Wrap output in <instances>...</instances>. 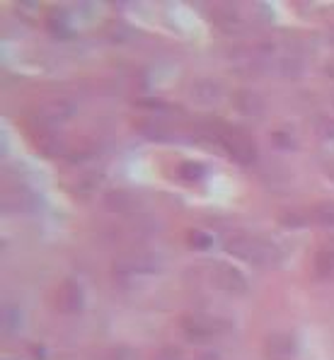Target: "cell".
I'll return each mask as SVG.
<instances>
[{
	"instance_id": "1",
	"label": "cell",
	"mask_w": 334,
	"mask_h": 360,
	"mask_svg": "<svg viewBox=\"0 0 334 360\" xmlns=\"http://www.w3.org/2000/svg\"><path fill=\"white\" fill-rule=\"evenodd\" d=\"M202 133H204V138L218 143L235 162L249 165L257 160V146H254V141L249 138L247 131L237 129V126L221 124V121H209V124L202 126Z\"/></svg>"
},
{
	"instance_id": "2",
	"label": "cell",
	"mask_w": 334,
	"mask_h": 360,
	"mask_svg": "<svg viewBox=\"0 0 334 360\" xmlns=\"http://www.w3.org/2000/svg\"><path fill=\"white\" fill-rule=\"evenodd\" d=\"M225 252L235 259L252 264V266H269L276 259V249L269 242L259 240L254 235H233L225 242Z\"/></svg>"
},
{
	"instance_id": "3",
	"label": "cell",
	"mask_w": 334,
	"mask_h": 360,
	"mask_svg": "<svg viewBox=\"0 0 334 360\" xmlns=\"http://www.w3.org/2000/svg\"><path fill=\"white\" fill-rule=\"evenodd\" d=\"M73 112V102H68L63 97H51L32 109V121H35V126H42V129H51V126H58L66 119H70Z\"/></svg>"
},
{
	"instance_id": "4",
	"label": "cell",
	"mask_w": 334,
	"mask_h": 360,
	"mask_svg": "<svg viewBox=\"0 0 334 360\" xmlns=\"http://www.w3.org/2000/svg\"><path fill=\"white\" fill-rule=\"evenodd\" d=\"M180 331L189 343H209L223 329L218 319L209 317V314H187L180 322Z\"/></svg>"
},
{
	"instance_id": "5",
	"label": "cell",
	"mask_w": 334,
	"mask_h": 360,
	"mask_svg": "<svg viewBox=\"0 0 334 360\" xmlns=\"http://www.w3.org/2000/svg\"><path fill=\"white\" fill-rule=\"evenodd\" d=\"M214 283L221 292L233 295V297L247 295V288H249L247 281H245V276L230 264H216L214 266Z\"/></svg>"
},
{
	"instance_id": "6",
	"label": "cell",
	"mask_w": 334,
	"mask_h": 360,
	"mask_svg": "<svg viewBox=\"0 0 334 360\" xmlns=\"http://www.w3.org/2000/svg\"><path fill=\"white\" fill-rule=\"evenodd\" d=\"M264 358L266 360H293L296 356V339L288 331H271L264 339Z\"/></svg>"
},
{
	"instance_id": "7",
	"label": "cell",
	"mask_w": 334,
	"mask_h": 360,
	"mask_svg": "<svg viewBox=\"0 0 334 360\" xmlns=\"http://www.w3.org/2000/svg\"><path fill=\"white\" fill-rule=\"evenodd\" d=\"M54 307L61 314H78L82 309V290L75 281H63L54 290Z\"/></svg>"
},
{
	"instance_id": "8",
	"label": "cell",
	"mask_w": 334,
	"mask_h": 360,
	"mask_svg": "<svg viewBox=\"0 0 334 360\" xmlns=\"http://www.w3.org/2000/svg\"><path fill=\"white\" fill-rule=\"evenodd\" d=\"M32 143H35L37 150H42L44 155H49V158H56V155L63 153V143H61V138L51 133V129H42V126H35V131H32Z\"/></svg>"
},
{
	"instance_id": "9",
	"label": "cell",
	"mask_w": 334,
	"mask_h": 360,
	"mask_svg": "<svg viewBox=\"0 0 334 360\" xmlns=\"http://www.w3.org/2000/svg\"><path fill=\"white\" fill-rule=\"evenodd\" d=\"M315 271L320 278H332L334 276V235L327 237L315 254Z\"/></svg>"
},
{
	"instance_id": "10",
	"label": "cell",
	"mask_w": 334,
	"mask_h": 360,
	"mask_svg": "<svg viewBox=\"0 0 334 360\" xmlns=\"http://www.w3.org/2000/svg\"><path fill=\"white\" fill-rule=\"evenodd\" d=\"M233 104H235L237 112H242L247 116H257L261 109H264V99L252 90H237L235 97H233Z\"/></svg>"
},
{
	"instance_id": "11",
	"label": "cell",
	"mask_w": 334,
	"mask_h": 360,
	"mask_svg": "<svg viewBox=\"0 0 334 360\" xmlns=\"http://www.w3.org/2000/svg\"><path fill=\"white\" fill-rule=\"evenodd\" d=\"M192 95H194L197 102L211 104V102H216V97H218V87H216L211 80H202V82H197V85H194Z\"/></svg>"
},
{
	"instance_id": "12",
	"label": "cell",
	"mask_w": 334,
	"mask_h": 360,
	"mask_svg": "<svg viewBox=\"0 0 334 360\" xmlns=\"http://www.w3.org/2000/svg\"><path fill=\"white\" fill-rule=\"evenodd\" d=\"M313 220L320 225H325V228H332L334 225V203L325 201V203H320V206H315L313 208Z\"/></svg>"
},
{
	"instance_id": "13",
	"label": "cell",
	"mask_w": 334,
	"mask_h": 360,
	"mask_svg": "<svg viewBox=\"0 0 334 360\" xmlns=\"http://www.w3.org/2000/svg\"><path fill=\"white\" fill-rule=\"evenodd\" d=\"M177 172H180V179H185V181H199L204 176L206 169H204V165L187 160V162H182L180 167H177Z\"/></svg>"
},
{
	"instance_id": "14",
	"label": "cell",
	"mask_w": 334,
	"mask_h": 360,
	"mask_svg": "<svg viewBox=\"0 0 334 360\" xmlns=\"http://www.w3.org/2000/svg\"><path fill=\"white\" fill-rule=\"evenodd\" d=\"M187 245L192 249H209L211 237L202 230H187Z\"/></svg>"
},
{
	"instance_id": "15",
	"label": "cell",
	"mask_w": 334,
	"mask_h": 360,
	"mask_svg": "<svg viewBox=\"0 0 334 360\" xmlns=\"http://www.w3.org/2000/svg\"><path fill=\"white\" fill-rule=\"evenodd\" d=\"M153 360H185V356H182L175 346H165V348H160V351L155 353Z\"/></svg>"
},
{
	"instance_id": "16",
	"label": "cell",
	"mask_w": 334,
	"mask_h": 360,
	"mask_svg": "<svg viewBox=\"0 0 334 360\" xmlns=\"http://www.w3.org/2000/svg\"><path fill=\"white\" fill-rule=\"evenodd\" d=\"M194 360H221L218 353H214V351H204V353H199Z\"/></svg>"
},
{
	"instance_id": "17",
	"label": "cell",
	"mask_w": 334,
	"mask_h": 360,
	"mask_svg": "<svg viewBox=\"0 0 334 360\" xmlns=\"http://www.w3.org/2000/svg\"><path fill=\"white\" fill-rule=\"evenodd\" d=\"M327 75H330V77H332V80H334V60H332V63H330V65H327Z\"/></svg>"
}]
</instances>
